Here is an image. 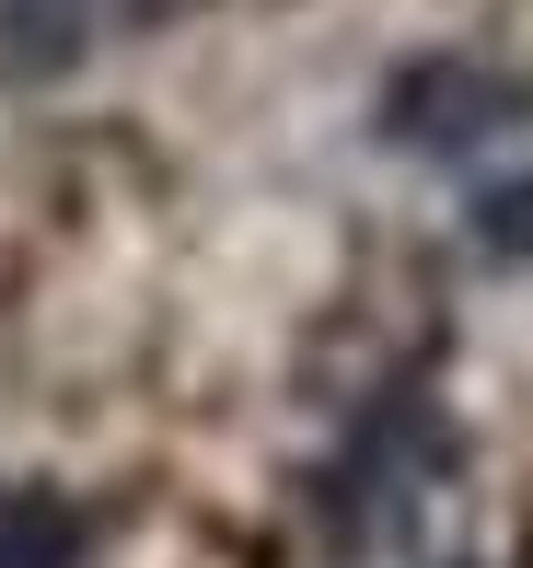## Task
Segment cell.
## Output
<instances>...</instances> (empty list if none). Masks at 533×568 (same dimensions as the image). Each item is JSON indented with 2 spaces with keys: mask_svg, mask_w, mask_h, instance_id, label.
I'll return each instance as SVG.
<instances>
[{
  "mask_svg": "<svg viewBox=\"0 0 533 568\" xmlns=\"http://www.w3.org/2000/svg\"><path fill=\"white\" fill-rule=\"evenodd\" d=\"M533 116V82L522 70H488V59H406L383 82V140L394 151H441V163H464L475 140H499V128Z\"/></svg>",
  "mask_w": 533,
  "mask_h": 568,
  "instance_id": "1",
  "label": "cell"
},
{
  "mask_svg": "<svg viewBox=\"0 0 533 568\" xmlns=\"http://www.w3.org/2000/svg\"><path fill=\"white\" fill-rule=\"evenodd\" d=\"M116 0H0V82H59L93 59Z\"/></svg>",
  "mask_w": 533,
  "mask_h": 568,
  "instance_id": "2",
  "label": "cell"
},
{
  "mask_svg": "<svg viewBox=\"0 0 533 568\" xmlns=\"http://www.w3.org/2000/svg\"><path fill=\"white\" fill-rule=\"evenodd\" d=\"M93 523L59 499V487H0V568H82Z\"/></svg>",
  "mask_w": 533,
  "mask_h": 568,
  "instance_id": "3",
  "label": "cell"
},
{
  "mask_svg": "<svg viewBox=\"0 0 533 568\" xmlns=\"http://www.w3.org/2000/svg\"><path fill=\"white\" fill-rule=\"evenodd\" d=\"M475 244H488L499 255V267H522V255H533V174H499V186H475Z\"/></svg>",
  "mask_w": 533,
  "mask_h": 568,
  "instance_id": "4",
  "label": "cell"
}]
</instances>
